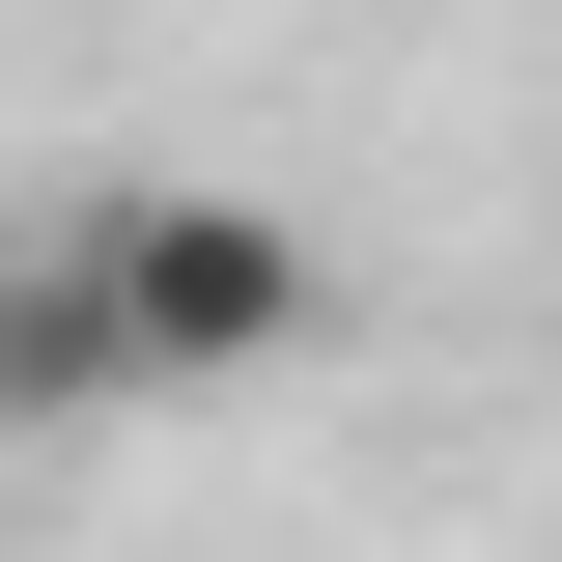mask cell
I'll list each match as a JSON object with an SVG mask.
<instances>
[{
	"label": "cell",
	"instance_id": "6da1fadb",
	"mask_svg": "<svg viewBox=\"0 0 562 562\" xmlns=\"http://www.w3.org/2000/svg\"><path fill=\"white\" fill-rule=\"evenodd\" d=\"M85 310H113V394H281L338 338V254L225 169H113L85 198Z\"/></svg>",
	"mask_w": 562,
	"mask_h": 562
},
{
	"label": "cell",
	"instance_id": "7a4b0ae2",
	"mask_svg": "<svg viewBox=\"0 0 562 562\" xmlns=\"http://www.w3.org/2000/svg\"><path fill=\"white\" fill-rule=\"evenodd\" d=\"M0 422H113V310H85V225L0 254Z\"/></svg>",
	"mask_w": 562,
	"mask_h": 562
}]
</instances>
